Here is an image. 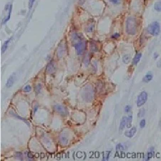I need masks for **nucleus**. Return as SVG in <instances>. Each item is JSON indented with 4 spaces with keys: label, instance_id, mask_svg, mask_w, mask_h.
Returning a JSON list of instances; mask_svg holds the SVG:
<instances>
[{
    "label": "nucleus",
    "instance_id": "9b49d317",
    "mask_svg": "<svg viewBox=\"0 0 161 161\" xmlns=\"http://www.w3.org/2000/svg\"><path fill=\"white\" fill-rule=\"evenodd\" d=\"M132 115H129L127 117V120H126V127H127V128H130L132 127Z\"/></svg>",
    "mask_w": 161,
    "mask_h": 161
},
{
    "label": "nucleus",
    "instance_id": "20e7f679",
    "mask_svg": "<svg viewBox=\"0 0 161 161\" xmlns=\"http://www.w3.org/2000/svg\"><path fill=\"white\" fill-rule=\"evenodd\" d=\"M147 100V93L145 91L141 92L137 98V106L141 107L146 103Z\"/></svg>",
    "mask_w": 161,
    "mask_h": 161
},
{
    "label": "nucleus",
    "instance_id": "4be33fe9",
    "mask_svg": "<svg viewBox=\"0 0 161 161\" xmlns=\"http://www.w3.org/2000/svg\"><path fill=\"white\" fill-rule=\"evenodd\" d=\"M34 2H35V0H29V2H28V7H29V9L32 8Z\"/></svg>",
    "mask_w": 161,
    "mask_h": 161
},
{
    "label": "nucleus",
    "instance_id": "dca6fc26",
    "mask_svg": "<svg viewBox=\"0 0 161 161\" xmlns=\"http://www.w3.org/2000/svg\"><path fill=\"white\" fill-rule=\"evenodd\" d=\"M11 40H12V38L9 39V40H7V41L4 42V44L3 45L2 49H1V51H2V52H4L6 50H7V49L8 48V45H10V41H11Z\"/></svg>",
    "mask_w": 161,
    "mask_h": 161
},
{
    "label": "nucleus",
    "instance_id": "9d476101",
    "mask_svg": "<svg viewBox=\"0 0 161 161\" xmlns=\"http://www.w3.org/2000/svg\"><path fill=\"white\" fill-rule=\"evenodd\" d=\"M14 79H15V75L14 74H13V75H12L10 77V78H9L8 80H7V88H10V87L12 86L14 82Z\"/></svg>",
    "mask_w": 161,
    "mask_h": 161
},
{
    "label": "nucleus",
    "instance_id": "f257e3e1",
    "mask_svg": "<svg viewBox=\"0 0 161 161\" xmlns=\"http://www.w3.org/2000/svg\"><path fill=\"white\" fill-rule=\"evenodd\" d=\"M73 40L75 41L74 47L76 51L77 55H82L86 49V40L84 38L82 34H77L75 33L73 35Z\"/></svg>",
    "mask_w": 161,
    "mask_h": 161
},
{
    "label": "nucleus",
    "instance_id": "6ab92c4d",
    "mask_svg": "<svg viewBox=\"0 0 161 161\" xmlns=\"http://www.w3.org/2000/svg\"><path fill=\"white\" fill-rule=\"evenodd\" d=\"M145 109H140L139 110V112H138V117H143L144 115H145Z\"/></svg>",
    "mask_w": 161,
    "mask_h": 161
},
{
    "label": "nucleus",
    "instance_id": "2eb2a0df",
    "mask_svg": "<svg viewBox=\"0 0 161 161\" xmlns=\"http://www.w3.org/2000/svg\"><path fill=\"white\" fill-rule=\"evenodd\" d=\"M116 149H117V150H118V151H123V150H125L127 149V146H126L125 144L119 143L117 145Z\"/></svg>",
    "mask_w": 161,
    "mask_h": 161
},
{
    "label": "nucleus",
    "instance_id": "412c9836",
    "mask_svg": "<svg viewBox=\"0 0 161 161\" xmlns=\"http://www.w3.org/2000/svg\"><path fill=\"white\" fill-rule=\"evenodd\" d=\"M108 1H110L111 3H112L114 5H118V4H120V3H121L122 0H108Z\"/></svg>",
    "mask_w": 161,
    "mask_h": 161
},
{
    "label": "nucleus",
    "instance_id": "a211bd4d",
    "mask_svg": "<svg viewBox=\"0 0 161 161\" xmlns=\"http://www.w3.org/2000/svg\"><path fill=\"white\" fill-rule=\"evenodd\" d=\"M160 2H156V4H154V9L156 11H157L158 12H160V10H161V7H160Z\"/></svg>",
    "mask_w": 161,
    "mask_h": 161
},
{
    "label": "nucleus",
    "instance_id": "7ed1b4c3",
    "mask_svg": "<svg viewBox=\"0 0 161 161\" xmlns=\"http://www.w3.org/2000/svg\"><path fill=\"white\" fill-rule=\"evenodd\" d=\"M147 30L149 34H151L152 36L157 37V36H158L160 34V23L158 22H157V21L152 22L150 25H149L147 26Z\"/></svg>",
    "mask_w": 161,
    "mask_h": 161
},
{
    "label": "nucleus",
    "instance_id": "f03ea898",
    "mask_svg": "<svg viewBox=\"0 0 161 161\" xmlns=\"http://www.w3.org/2000/svg\"><path fill=\"white\" fill-rule=\"evenodd\" d=\"M138 19L134 16H130L126 20L125 31L129 35H135L138 32Z\"/></svg>",
    "mask_w": 161,
    "mask_h": 161
},
{
    "label": "nucleus",
    "instance_id": "5701e85b",
    "mask_svg": "<svg viewBox=\"0 0 161 161\" xmlns=\"http://www.w3.org/2000/svg\"><path fill=\"white\" fill-rule=\"evenodd\" d=\"M120 37V34H119V33H115V34H113L112 36H111L112 39H113V40H117Z\"/></svg>",
    "mask_w": 161,
    "mask_h": 161
},
{
    "label": "nucleus",
    "instance_id": "cd10ccee",
    "mask_svg": "<svg viewBox=\"0 0 161 161\" xmlns=\"http://www.w3.org/2000/svg\"><path fill=\"white\" fill-rule=\"evenodd\" d=\"M160 61L158 62V67H160Z\"/></svg>",
    "mask_w": 161,
    "mask_h": 161
},
{
    "label": "nucleus",
    "instance_id": "4468645a",
    "mask_svg": "<svg viewBox=\"0 0 161 161\" xmlns=\"http://www.w3.org/2000/svg\"><path fill=\"white\" fill-rule=\"evenodd\" d=\"M130 60H131V57H130V55H128V54H126V55H125L123 57V63H125V64H126L130 62Z\"/></svg>",
    "mask_w": 161,
    "mask_h": 161
},
{
    "label": "nucleus",
    "instance_id": "393cba45",
    "mask_svg": "<svg viewBox=\"0 0 161 161\" xmlns=\"http://www.w3.org/2000/svg\"><path fill=\"white\" fill-rule=\"evenodd\" d=\"M125 112H127V113L130 112V111H131V107H130V105H126L125 108Z\"/></svg>",
    "mask_w": 161,
    "mask_h": 161
},
{
    "label": "nucleus",
    "instance_id": "b1692460",
    "mask_svg": "<svg viewBox=\"0 0 161 161\" xmlns=\"http://www.w3.org/2000/svg\"><path fill=\"white\" fill-rule=\"evenodd\" d=\"M93 29H94V25H92V26L90 25V27H88L85 29V31L88 32H92L93 31Z\"/></svg>",
    "mask_w": 161,
    "mask_h": 161
},
{
    "label": "nucleus",
    "instance_id": "f8f14e48",
    "mask_svg": "<svg viewBox=\"0 0 161 161\" xmlns=\"http://www.w3.org/2000/svg\"><path fill=\"white\" fill-rule=\"evenodd\" d=\"M55 70V64H54L53 62H49V64L47 65V71L49 73H52Z\"/></svg>",
    "mask_w": 161,
    "mask_h": 161
},
{
    "label": "nucleus",
    "instance_id": "423d86ee",
    "mask_svg": "<svg viewBox=\"0 0 161 161\" xmlns=\"http://www.w3.org/2000/svg\"><path fill=\"white\" fill-rule=\"evenodd\" d=\"M136 132H137L136 127H132V128H130V130H128V131H126L125 132V135L126 137H127V138H131L135 135Z\"/></svg>",
    "mask_w": 161,
    "mask_h": 161
},
{
    "label": "nucleus",
    "instance_id": "6e6552de",
    "mask_svg": "<svg viewBox=\"0 0 161 161\" xmlns=\"http://www.w3.org/2000/svg\"><path fill=\"white\" fill-rule=\"evenodd\" d=\"M126 120H127V117L124 116L122 118L121 121H120V127H119V130L120 131H123L125 129V127H126Z\"/></svg>",
    "mask_w": 161,
    "mask_h": 161
},
{
    "label": "nucleus",
    "instance_id": "bb28decb",
    "mask_svg": "<svg viewBox=\"0 0 161 161\" xmlns=\"http://www.w3.org/2000/svg\"><path fill=\"white\" fill-rule=\"evenodd\" d=\"M153 57H154V59H157L159 57V55L156 52V53L154 54V55H153Z\"/></svg>",
    "mask_w": 161,
    "mask_h": 161
},
{
    "label": "nucleus",
    "instance_id": "1a4fd4ad",
    "mask_svg": "<svg viewBox=\"0 0 161 161\" xmlns=\"http://www.w3.org/2000/svg\"><path fill=\"white\" fill-rule=\"evenodd\" d=\"M90 50H91V52H98L99 49H98V46H97V45L96 44V42H95L94 41H92L91 42H90Z\"/></svg>",
    "mask_w": 161,
    "mask_h": 161
},
{
    "label": "nucleus",
    "instance_id": "39448f33",
    "mask_svg": "<svg viewBox=\"0 0 161 161\" xmlns=\"http://www.w3.org/2000/svg\"><path fill=\"white\" fill-rule=\"evenodd\" d=\"M142 56L143 54L141 53V52H138V53H136V55H135V57L133 58V60H132V64H133V65H137V64L139 63V62L140 61Z\"/></svg>",
    "mask_w": 161,
    "mask_h": 161
},
{
    "label": "nucleus",
    "instance_id": "f3484780",
    "mask_svg": "<svg viewBox=\"0 0 161 161\" xmlns=\"http://www.w3.org/2000/svg\"><path fill=\"white\" fill-rule=\"evenodd\" d=\"M154 154H155V151H150V150H149V152L147 154V158H145V160H150V158L154 157Z\"/></svg>",
    "mask_w": 161,
    "mask_h": 161
},
{
    "label": "nucleus",
    "instance_id": "a878e982",
    "mask_svg": "<svg viewBox=\"0 0 161 161\" xmlns=\"http://www.w3.org/2000/svg\"><path fill=\"white\" fill-rule=\"evenodd\" d=\"M30 90H31V88H30L29 85H27V86L26 88H25V91H27V92H29Z\"/></svg>",
    "mask_w": 161,
    "mask_h": 161
},
{
    "label": "nucleus",
    "instance_id": "0eeeda50",
    "mask_svg": "<svg viewBox=\"0 0 161 161\" xmlns=\"http://www.w3.org/2000/svg\"><path fill=\"white\" fill-rule=\"evenodd\" d=\"M153 73H152V72H147V73L145 74L143 79V81L144 82H145V83H147V82H150V81L153 79Z\"/></svg>",
    "mask_w": 161,
    "mask_h": 161
},
{
    "label": "nucleus",
    "instance_id": "aec40b11",
    "mask_svg": "<svg viewBox=\"0 0 161 161\" xmlns=\"http://www.w3.org/2000/svg\"><path fill=\"white\" fill-rule=\"evenodd\" d=\"M145 125H146V121H145V119L141 120L140 123V128H143V127H145Z\"/></svg>",
    "mask_w": 161,
    "mask_h": 161
},
{
    "label": "nucleus",
    "instance_id": "ddd939ff",
    "mask_svg": "<svg viewBox=\"0 0 161 161\" xmlns=\"http://www.w3.org/2000/svg\"><path fill=\"white\" fill-rule=\"evenodd\" d=\"M83 62L84 64H85V66H88L90 64V54L88 53V52H87L86 54H85V58H84V60H83Z\"/></svg>",
    "mask_w": 161,
    "mask_h": 161
}]
</instances>
